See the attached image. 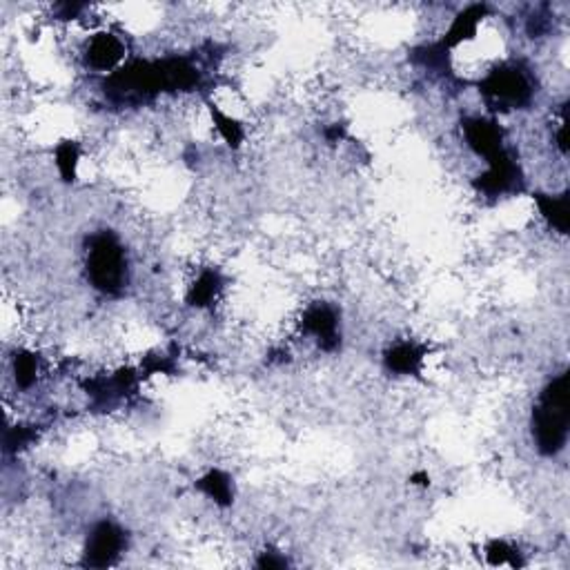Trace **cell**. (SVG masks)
<instances>
[{
  "label": "cell",
  "mask_w": 570,
  "mask_h": 570,
  "mask_svg": "<svg viewBox=\"0 0 570 570\" xmlns=\"http://www.w3.org/2000/svg\"><path fill=\"white\" fill-rule=\"evenodd\" d=\"M58 167L65 176H74V167H76V147L74 145H63L58 149Z\"/></svg>",
  "instance_id": "obj_13"
},
{
  "label": "cell",
  "mask_w": 570,
  "mask_h": 570,
  "mask_svg": "<svg viewBox=\"0 0 570 570\" xmlns=\"http://www.w3.org/2000/svg\"><path fill=\"white\" fill-rule=\"evenodd\" d=\"M539 209L550 226L557 227L559 232H566L568 227V196H539Z\"/></svg>",
  "instance_id": "obj_9"
},
{
  "label": "cell",
  "mask_w": 570,
  "mask_h": 570,
  "mask_svg": "<svg viewBox=\"0 0 570 570\" xmlns=\"http://www.w3.org/2000/svg\"><path fill=\"white\" fill-rule=\"evenodd\" d=\"M568 437V375L562 372L544 387L532 413V439L537 450L553 457L566 446Z\"/></svg>",
  "instance_id": "obj_1"
},
{
  "label": "cell",
  "mask_w": 570,
  "mask_h": 570,
  "mask_svg": "<svg viewBox=\"0 0 570 570\" xmlns=\"http://www.w3.org/2000/svg\"><path fill=\"white\" fill-rule=\"evenodd\" d=\"M87 277L96 289L107 294L119 292L128 279L123 247L111 236H96L87 250Z\"/></svg>",
  "instance_id": "obj_2"
},
{
  "label": "cell",
  "mask_w": 570,
  "mask_h": 570,
  "mask_svg": "<svg viewBox=\"0 0 570 570\" xmlns=\"http://www.w3.org/2000/svg\"><path fill=\"white\" fill-rule=\"evenodd\" d=\"M199 485L205 490V493L209 494V497L214 499V502L230 503L232 490H230V479H227L226 475H221V473H217V470H214V473H209L208 476H203Z\"/></svg>",
  "instance_id": "obj_10"
},
{
  "label": "cell",
  "mask_w": 570,
  "mask_h": 570,
  "mask_svg": "<svg viewBox=\"0 0 570 570\" xmlns=\"http://www.w3.org/2000/svg\"><path fill=\"white\" fill-rule=\"evenodd\" d=\"M16 379L21 386H30L36 381V361L31 354H21L16 359Z\"/></svg>",
  "instance_id": "obj_12"
},
{
  "label": "cell",
  "mask_w": 570,
  "mask_h": 570,
  "mask_svg": "<svg viewBox=\"0 0 570 570\" xmlns=\"http://www.w3.org/2000/svg\"><path fill=\"white\" fill-rule=\"evenodd\" d=\"M484 92L485 96L493 98L494 102H502V105H523V102L530 98V85H528L526 76L515 67L497 69V72L490 74L484 81Z\"/></svg>",
  "instance_id": "obj_3"
},
{
  "label": "cell",
  "mask_w": 570,
  "mask_h": 570,
  "mask_svg": "<svg viewBox=\"0 0 570 570\" xmlns=\"http://www.w3.org/2000/svg\"><path fill=\"white\" fill-rule=\"evenodd\" d=\"M123 56V43L111 34H96L87 48V60L96 69H110Z\"/></svg>",
  "instance_id": "obj_7"
},
{
  "label": "cell",
  "mask_w": 570,
  "mask_h": 570,
  "mask_svg": "<svg viewBox=\"0 0 570 570\" xmlns=\"http://www.w3.org/2000/svg\"><path fill=\"white\" fill-rule=\"evenodd\" d=\"M386 363L390 370L401 372V375H410V372L417 370L419 363H422V352H419L414 345L399 343L387 352Z\"/></svg>",
  "instance_id": "obj_8"
},
{
  "label": "cell",
  "mask_w": 570,
  "mask_h": 570,
  "mask_svg": "<svg viewBox=\"0 0 570 570\" xmlns=\"http://www.w3.org/2000/svg\"><path fill=\"white\" fill-rule=\"evenodd\" d=\"M217 285H218L217 274L205 272L203 277L194 283V288H191L190 301L194 303V306H208V303L214 298V294H217Z\"/></svg>",
  "instance_id": "obj_11"
},
{
  "label": "cell",
  "mask_w": 570,
  "mask_h": 570,
  "mask_svg": "<svg viewBox=\"0 0 570 570\" xmlns=\"http://www.w3.org/2000/svg\"><path fill=\"white\" fill-rule=\"evenodd\" d=\"M303 325H306L307 333L315 334L316 339H319V343L324 345L325 350L334 348L336 341H339L336 339V316L328 306L310 307V310L306 312Z\"/></svg>",
  "instance_id": "obj_6"
},
{
  "label": "cell",
  "mask_w": 570,
  "mask_h": 570,
  "mask_svg": "<svg viewBox=\"0 0 570 570\" xmlns=\"http://www.w3.org/2000/svg\"><path fill=\"white\" fill-rule=\"evenodd\" d=\"M125 546L123 530L110 521H102L92 530L90 539H87L85 548V564L87 566H110L116 557L120 555Z\"/></svg>",
  "instance_id": "obj_4"
},
{
  "label": "cell",
  "mask_w": 570,
  "mask_h": 570,
  "mask_svg": "<svg viewBox=\"0 0 570 570\" xmlns=\"http://www.w3.org/2000/svg\"><path fill=\"white\" fill-rule=\"evenodd\" d=\"M466 138H468V145L476 154H484V156L488 158V163L503 156L502 132H499L497 125L490 123V120H468V123H466Z\"/></svg>",
  "instance_id": "obj_5"
}]
</instances>
